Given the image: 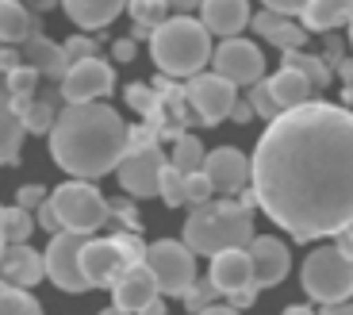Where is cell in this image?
<instances>
[{
	"instance_id": "6da1fadb",
	"label": "cell",
	"mask_w": 353,
	"mask_h": 315,
	"mask_svg": "<svg viewBox=\"0 0 353 315\" xmlns=\"http://www.w3.org/2000/svg\"><path fill=\"white\" fill-rule=\"evenodd\" d=\"M254 204L296 242L327 238L353 219V112L307 100L281 112L250 158Z\"/></svg>"
},
{
	"instance_id": "7a4b0ae2",
	"label": "cell",
	"mask_w": 353,
	"mask_h": 315,
	"mask_svg": "<svg viewBox=\"0 0 353 315\" xmlns=\"http://www.w3.org/2000/svg\"><path fill=\"white\" fill-rule=\"evenodd\" d=\"M131 150V131L112 104H65L50 127V158L77 181L112 173Z\"/></svg>"
},
{
	"instance_id": "3957f363",
	"label": "cell",
	"mask_w": 353,
	"mask_h": 315,
	"mask_svg": "<svg viewBox=\"0 0 353 315\" xmlns=\"http://www.w3.org/2000/svg\"><path fill=\"white\" fill-rule=\"evenodd\" d=\"M254 242V216L250 204L234 200H208L203 208H192L185 223V246L192 254H223V250H246Z\"/></svg>"
},
{
	"instance_id": "277c9868",
	"label": "cell",
	"mask_w": 353,
	"mask_h": 315,
	"mask_svg": "<svg viewBox=\"0 0 353 315\" xmlns=\"http://www.w3.org/2000/svg\"><path fill=\"white\" fill-rule=\"evenodd\" d=\"M150 58L169 77H196L212 61V35L192 16H169L150 35Z\"/></svg>"
},
{
	"instance_id": "5b68a950",
	"label": "cell",
	"mask_w": 353,
	"mask_h": 315,
	"mask_svg": "<svg viewBox=\"0 0 353 315\" xmlns=\"http://www.w3.org/2000/svg\"><path fill=\"white\" fill-rule=\"evenodd\" d=\"M46 204H50L54 219H58V231H73V235H85V238L97 235L108 223V216H112V208H108V200L100 196V189L88 184V181L58 184Z\"/></svg>"
},
{
	"instance_id": "8992f818",
	"label": "cell",
	"mask_w": 353,
	"mask_h": 315,
	"mask_svg": "<svg viewBox=\"0 0 353 315\" xmlns=\"http://www.w3.org/2000/svg\"><path fill=\"white\" fill-rule=\"evenodd\" d=\"M300 285L311 300L319 304H342V300H353V262L342 258L334 246H323L315 254H307L300 269Z\"/></svg>"
},
{
	"instance_id": "52a82bcc",
	"label": "cell",
	"mask_w": 353,
	"mask_h": 315,
	"mask_svg": "<svg viewBox=\"0 0 353 315\" xmlns=\"http://www.w3.org/2000/svg\"><path fill=\"white\" fill-rule=\"evenodd\" d=\"M146 269H150L158 296H185L196 285V254L176 238H158L154 246H146Z\"/></svg>"
},
{
	"instance_id": "ba28073f",
	"label": "cell",
	"mask_w": 353,
	"mask_h": 315,
	"mask_svg": "<svg viewBox=\"0 0 353 315\" xmlns=\"http://www.w3.org/2000/svg\"><path fill=\"white\" fill-rule=\"evenodd\" d=\"M212 66L215 73H219L223 81H230V85H257L265 73V54L257 43H250V39H223L219 46L212 50Z\"/></svg>"
},
{
	"instance_id": "9c48e42d",
	"label": "cell",
	"mask_w": 353,
	"mask_h": 315,
	"mask_svg": "<svg viewBox=\"0 0 353 315\" xmlns=\"http://www.w3.org/2000/svg\"><path fill=\"white\" fill-rule=\"evenodd\" d=\"M81 250H85V235H73V231L50 235V246L43 250V269L58 289L88 292L85 277H81Z\"/></svg>"
},
{
	"instance_id": "30bf717a",
	"label": "cell",
	"mask_w": 353,
	"mask_h": 315,
	"mask_svg": "<svg viewBox=\"0 0 353 315\" xmlns=\"http://www.w3.org/2000/svg\"><path fill=\"white\" fill-rule=\"evenodd\" d=\"M165 154H161L154 142H146V146H134L123 154V162H119V184H123L127 193L134 196V200H146V196H158V181H161V169H165Z\"/></svg>"
},
{
	"instance_id": "8fae6325",
	"label": "cell",
	"mask_w": 353,
	"mask_h": 315,
	"mask_svg": "<svg viewBox=\"0 0 353 315\" xmlns=\"http://www.w3.org/2000/svg\"><path fill=\"white\" fill-rule=\"evenodd\" d=\"M115 88V73L104 58H85L73 61L62 77V97L65 104H88V100H104Z\"/></svg>"
},
{
	"instance_id": "7c38bea8",
	"label": "cell",
	"mask_w": 353,
	"mask_h": 315,
	"mask_svg": "<svg viewBox=\"0 0 353 315\" xmlns=\"http://www.w3.org/2000/svg\"><path fill=\"white\" fill-rule=\"evenodd\" d=\"M185 97L203 123H223L230 115V108H234V100H239V88L230 81H223L219 73H196V77H188Z\"/></svg>"
},
{
	"instance_id": "4fadbf2b",
	"label": "cell",
	"mask_w": 353,
	"mask_h": 315,
	"mask_svg": "<svg viewBox=\"0 0 353 315\" xmlns=\"http://www.w3.org/2000/svg\"><path fill=\"white\" fill-rule=\"evenodd\" d=\"M131 269L119 246L112 238H85V250H81V277H85L88 289H112L115 280Z\"/></svg>"
},
{
	"instance_id": "5bb4252c",
	"label": "cell",
	"mask_w": 353,
	"mask_h": 315,
	"mask_svg": "<svg viewBox=\"0 0 353 315\" xmlns=\"http://www.w3.org/2000/svg\"><path fill=\"white\" fill-rule=\"evenodd\" d=\"M250 254V269H254V285L257 289H269V285H281L292 269V254L288 246L273 235H254V242L246 246Z\"/></svg>"
},
{
	"instance_id": "9a60e30c",
	"label": "cell",
	"mask_w": 353,
	"mask_h": 315,
	"mask_svg": "<svg viewBox=\"0 0 353 315\" xmlns=\"http://www.w3.org/2000/svg\"><path fill=\"white\" fill-rule=\"evenodd\" d=\"M200 173L212 181L215 193H239L242 184L250 181V158L234 146H219L212 154H203Z\"/></svg>"
},
{
	"instance_id": "2e32d148",
	"label": "cell",
	"mask_w": 353,
	"mask_h": 315,
	"mask_svg": "<svg viewBox=\"0 0 353 315\" xmlns=\"http://www.w3.org/2000/svg\"><path fill=\"white\" fill-rule=\"evenodd\" d=\"M212 289L219 296H242L246 289H254V269H250V254L246 250H223V254L212 258Z\"/></svg>"
},
{
	"instance_id": "e0dca14e",
	"label": "cell",
	"mask_w": 353,
	"mask_h": 315,
	"mask_svg": "<svg viewBox=\"0 0 353 315\" xmlns=\"http://www.w3.org/2000/svg\"><path fill=\"white\" fill-rule=\"evenodd\" d=\"M43 277H46L43 254H35L31 242L4 246V250H0V280H4V285H12V289H35Z\"/></svg>"
},
{
	"instance_id": "ac0fdd59",
	"label": "cell",
	"mask_w": 353,
	"mask_h": 315,
	"mask_svg": "<svg viewBox=\"0 0 353 315\" xmlns=\"http://www.w3.org/2000/svg\"><path fill=\"white\" fill-rule=\"evenodd\" d=\"M200 23L208 35L239 39L250 23V0H200Z\"/></svg>"
},
{
	"instance_id": "d6986e66",
	"label": "cell",
	"mask_w": 353,
	"mask_h": 315,
	"mask_svg": "<svg viewBox=\"0 0 353 315\" xmlns=\"http://www.w3.org/2000/svg\"><path fill=\"white\" fill-rule=\"evenodd\" d=\"M154 296H158V285H154L146 265H131V269L112 285V307H119V312H127V315L131 312L139 315Z\"/></svg>"
},
{
	"instance_id": "ffe728a7",
	"label": "cell",
	"mask_w": 353,
	"mask_h": 315,
	"mask_svg": "<svg viewBox=\"0 0 353 315\" xmlns=\"http://www.w3.org/2000/svg\"><path fill=\"white\" fill-rule=\"evenodd\" d=\"M19 46H23V66H31L39 77H46V81H62V77H65L70 61H65L62 46L54 43V39H46V35H39V31H31V35H27Z\"/></svg>"
},
{
	"instance_id": "44dd1931",
	"label": "cell",
	"mask_w": 353,
	"mask_h": 315,
	"mask_svg": "<svg viewBox=\"0 0 353 315\" xmlns=\"http://www.w3.org/2000/svg\"><path fill=\"white\" fill-rule=\"evenodd\" d=\"M23 123H19V112H16V100L12 93L4 88L0 81V166H16L19 162V146H23Z\"/></svg>"
},
{
	"instance_id": "7402d4cb",
	"label": "cell",
	"mask_w": 353,
	"mask_h": 315,
	"mask_svg": "<svg viewBox=\"0 0 353 315\" xmlns=\"http://www.w3.org/2000/svg\"><path fill=\"white\" fill-rule=\"evenodd\" d=\"M62 8L77 27L100 31V27H108L119 12L127 8V0H62Z\"/></svg>"
},
{
	"instance_id": "603a6c76",
	"label": "cell",
	"mask_w": 353,
	"mask_h": 315,
	"mask_svg": "<svg viewBox=\"0 0 353 315\" xmlns=\"http://www.w3.org/2000/svg\"><path fill=\"white\" fill-rule=\"evenodd\" d=\"M269 93H273L276 108H281V112H288V108L307 104L315 88H311V81L303 77V73H296V70H288V66H281V70L269 77Z\"/></svg>"
},
{
	"instance_id": "cb8c5ba5",
	"label": "cell",
	"mask_w": 353,
	"mask_h": 315,
	"mask_svg": "<svg viewBox=\"0 0 353 315\" xmlns=\"http://www.w3.org/2000/svg\"><path fill=\"white\" fill-rule=\"evenodd\" d=\"M300 16L307 31H334L353 19V0H307Z\"/></svg>"
},
{
	"instance_id": "d4e9b609",
	"label": "cell",
	"mask_w": 353,
	"mask_h": 315,
	"mask_svg": "<svg viewBox=\"0 0 353 315\" xmlns=\"http://www.w3.org/2000/svg\"><path fill=\"white\" fill-rule=\"evenodd\" d=\"M35 16L19 0H0V43H23L35 31Z\"/></svg>"
},
{
	"instance_id": "484cf974",
	"label": "cell",
	"mask_w": 353,
	"mask_h": 315,
	"mask_svg": "<svg viewBox=\"0 0 353 315\" xmlns=\"http://www.w3.org/2000/svg\"><path fill=\"white\" fill-rule=\"evenodd\" d=\"M16 112H19L23 131H31V135H50L54 120H58L54 100H16Z\"/></svg>"
},
{
	"instance_id": "4316f807",
	"label": "cell",
	"mask_w": 353,
	"mask_h": 315,
	"mask_svg": "<svg viewBox=\"0 0 353 315\" xmlns=\"http://www.w3.org/2000/svg\"><path fill=\"white\" fill-rule=\"evenodd\" d=\"M284 66L296 73H303V77L311 81V88H327L330 85V66L323 58H315V54H303V50H288L284 54Z\"/></svg>"
},
{
	"instance_id": "83f0119b",
	"label": "cell",
	"mask_w": 353,
	"mask_h": 315,
	"mask_svg": "<svg viewBox=\"0 0 353 315\" xmlns=\"http://www.w3.org/2000/svg\"><path fill=\"white\" fill-rule=\"evenodd\" d=\"M169 166L176 169V173H200V166H203V142L196 139V135H181L176 139V146H173V162Z\"/></svg>"
},
{
	"instance_id": "f1b7e54d",
	"label": "cell",
	"mask_w": 353,
	"mask_h": 315,
	"mask_svg": "<svg viewBox=\"0 0 353 315\" xmlns=\"http://www.w3.org/2000/svg\"><path fill=\"white\" fill-rule=\"evenodd\" d=\"M35 227V211L23 208H4V246H23Z\"/></svg>"
},
{
	"instance_id": "f546056e",
	"label": "cell",
	"mask_w": 353,
	"mask_h": 315,
	"mask_svg": "<svg viewBox=\"0 0 353 315\" xmlns=\"http://www.w3.org/2000/svg\"><path fill=\"white\" fill-rule=\"evenodd\" d=\"M0 315H43V304L27 289H12L0 280Z\"/></svg>"
},
{
	"instance_id": "4dcf8cb0",
	"label": "cell",
	"mask_w": 353,
	"mask_h": 315,
	"mask_svg": "<svg viewBox=\"0 0 353 315\" xmlns=\"http://www.w3.org/2000/svg\"><path fill=\"white\" fill-rule=\"evenodd\" d=\"M158 196L165 200V208H181V204H185V173H176L173 166H165V169H161Z\"/></svg>"
},
{
	"instance_id": "1f68e13d",
	"label": "cell",
	"mask_w": 353,
	"mask_h": 315,
	"mask_svg": "<svg viewBox=\"0 0 353 315\" xmlns=\"http://www.w3.org/2000/svg\"><path fill=\"white\" fill-rule=\"evenodd\" d=\"M265 43L281 46L284 54H288V50H303V43H307V31H303V27H296V23H288V19H281V23L273 27V35L265 39Z\"/></svg>"
},
{
	"instance_id": "d6a6232c",
	"label": "cell",
	"mask_w": 353,
	"mask_h": 315,
	"mask_svg": "<svg viewBox=\"0 0 353 315\" xmlns=\"http://www.w3.org/2000/svg\"><path fill=\"white\" fill-rule=\"evenodd\" d=\"M35 85H39V73L31 70V66H16V70L4 77V88L12 93V100H27L35 93Z\"/></svg>"
},
{
	"instance_id": "836d02e7",
	"label": "cell",
	"mask_w": 353,
	"mask_h": 315,
	"mask_svg": "<svg viewBox=\"0 0 353 315\" xmlns=\"http://www.w3.org/2000/svg\"><path fill=\"white\" fill-rule=\"evenodd\" d=\"M250 108H254V115H265V120L273 123L276 115H281V108H276L273 93H269V81H257V85H250Z\"/></svg>"
},
{
	"instance_id": "e575fe53",
	"label": "cell",
	"mask_w": 353,
	"mask_h": 315,
	"mask_svg": "<svg viewBox=\"0 0 353 315\" xmlns=\"http://www.w3.org/2000/svg\"><path fill=\"white\" fill-rule=\"evenodd\" d=\"M131 8H134V19H139V27H161V23H165V0H134V4H131Z\"/></svg>"
},
{
	"instance_id": "d590c367",
	"label": "cell",
	"mask_w": 353,
	"mask_h": 315,
	"mask_svg": "<svg viewBox=\"0 0 353 315\" xmlns=\"http://www.w3.org/2000/svg\"><path fill=\"white\" fill-rule=\"evenodd\" d=\"M212 196H215V189H212V181H208L203 173H188V177H185V204L203 208Z\"/></svg>"
},
{
	"instance_id": "8d00e7d4",
	"label": "cell",
	"mask_w": 353,
	"mask_h": 315,
	"mask_svg": "<svg viewBox=\"0 0 353 315\" xmlns=\"http://www.w3.org/2000/svg\"><path fill=\"white\" fill-rule=\"evenodd\" d=\"M46 200H50V193H46L43 184H23L16 193V208H23V211H39Z\"/></svg>"
},
{
	"instance_id": "74e56055",
	"label": "cell",
	"mask_w": 353,
	"mask_h": 315,
	"mask_svg": "<svg viewBox=\"0 0 353 315\" xmlns=\"http://www.w3.org/2000/svg\"><path fill=\"white\" fill-rule=\"evenodd\" d=\"M215 296H219V292L212 289V280H200V285H192V289H188L181 300H185V304L192 307V312H203V307H212V300H215Z\"/></svg>"
},
{
	"instance_id": "f35d334b",
	"label": "cell",
	"mask_w": 353,
	"mask_h": 315,
	"mask_svg": "<svg viewBox=\"0 0 353 315\" xmlns=\"http://www.w3.org/2000/svg\"><path fill=\"white\" fill-rule=\"evenodd\" d=\"M112 242L119 246V254H123L131 265H142V262H146V246L139 242V235H115Z\"/></svg>"
},
{
	"instance_id": "ab89813d",
	"label": "cell",
	"mask_w": 353,
	"mask_h": 315,
	"mask_svg": "<svg viewBox=\"0 0 353 315\" xmlns=\"http://www.w3.org/2000/svg\"><path fill=\"white\" fill-rule=\"evenodd\" d=\"M62 54H65V61H85V58H97V43H88L85 35H77V39H70V43L62 46Z\"/></svg>"
},
{
	"instance_id": "60d3db41",
	"label": "cell",
	"mask_w": 353,
	"mask_h": 315,
	"mask_svg": "<svg viewBox=\"0 0 353 315\" xmlns=\"http://www.w3.org/2000/svg\"><path fill=\"white\" fill-rule=\"evenodd\" d=\"M261 4H265L269 12H276V16H284V19H288V16H300V12L307 8V0H261Z\"/></svg>"
},
{
	"instance_id": "b9f144b4",
	"label": "cell",
	"mask_w": 353,
	"mask_h": 315,
	"mask_svg": "<svg viewBox=\"0 0 353 315\" xmlns=\"http://www.w3.org/2000/svg\"><path fill=\"white\" fill-rule=\"evenodd\" d=\"M281 19H284V16H276V12H261V16H254L250 23H254V31H257L261 39H269V35H273V27L281 23Z\"/></svg>"
},
{
	"instance_id": "7bdbcfd3",
	"label": "cell",
	"mask_w": 353,
	"mask_h": 315,
	"mask_svg": "<svg viewBox=\"0 0 353 315\" xmlns=\"http://www.w3.org/2000/svg\"><path fill=\"white\" fill-rule=\"evenodd\" d=\"M134 54H139L134 39H115V43H112V58H115V61H131Z\"/></svg>"
},
{
	"instance_id": "ee69618b",
	"label": "cell",
	"mask_w": 353,
	"mask_h": 315,
	"mask_svg": "<svg viewBox=\"0 0 353 315\" xmlns=\"http://www.w3.org/2000/svg\"><path fill=\"white\" fill-rule=\"evenodd\" d=\"M35 227H39V231H50V235H58V219H54L50 204H43V208L35 211Z\"/></svg>"
},
{
	"instance_id": "f6af8a7d",
	"label": "cell",
	"mask_w": 353,
	"mask_h": 315,
	"mask_svg": "<svg viewBox=\"0 0 353 315\" xmlns=\"http://www.w3.org/2000/svg\"><path fill=\"white\" fill-rule=\"evenodd\" d=\"M127 100H131L139 112H146V108H150V93H146L142 85H131V88H127Z\"/></svg>"
},
{
	"instance_id": "bcb514c9",
	"label": "cell",
	"mask_w": 353,
	"mask_h": 315,
	"mask_svg": "<svg viewBox=\"0 0 353 315\" xmlns=\"http://www.w3.org/2000/svg\"><path fill=\"white\" fill-rule=\"evenodd\" d=\"M230 120H234V123H250V120H254V108H250V100H234V108H230Z\"/></svg>"
},
{
	"instance_id": "7dc6e473",
	"label": "cell",
	"mask_w": 353,
	"mask_h": 315,
	"mask_svg": "<svg viewBox=\"0 0 353 315\" xmlns=\"http://www.w3.org/2000/svg\"><path fill=\"white\" fill-rule=\"evenodd\" d=\"M319 315H353V300H342V304H327Z\"/></svg>"
},
{
	"instance_id": "c3c4849f",
	"label": "cell",
	"mask_w": 353,
	"mask_h": 315,
	"mask_svg": "<svg viewBox=\"0 0 353 315\" xmlns=\"http://www.w3.org/2000/svg\"><path fill=\"white\" fill-rule=\"evenodd\" d=\"M196 315H242V312L230 307V304H212V307H203V312H196Z\"/></svg>"
},
{
	"instance_id": "681fc988",
	"label": "cell",
	"mask_w": 353,
	"mask_h": 315,
	"mask_svg": "<svg viewBox=\"0 0 353 315\" xmlns=\"http://www.w3.org/2000/svg\"><path fill=\"white\" fill-rule=\"evenodd\" d=\"M139 315H165V304H161V296H154V300H150L146 307H142Z\"/></svg>"
},
{
	"instance_id": "f907efd6",
	"label": "cell",
	"mask_w": 353,
	"mask_h": 315,
	"mask_svg": "<svg viewBox=\"0 0 353 315\" xmlns=\"http://www.w3.org/2000/svg\"><path fill=\"white\" fill-rule=\"evenodd\" d=\"M165 8H176V12H188V8H200V0H165Z\"/></svg>"
},
{
	"instance_id": "816d5d0a",
	"label": "cell",
	"mask_w": 353,
	"mask_h": 315,
	"mask_svg": "<svg viewBox=\"0 0 353 315\" xmlns=\"http://www.w3.org/2000/svg\"><path fill=\"white\" fill-rule=\"evenodd\" d=\"M281 315H315V312H311V307H303V304H292V307H284Z\"/></svg>"
},
{
	"instance_id": "f5cc1de1",
	"label": "cell",
	"mask_w": 353,
	"mask_h": 315,
	"mask_svg": "<svg viewBox=\"0 0 353 315\" xmlns=\"http://www.w3.org/2000/svg\"><path fill=\"white\" fill-rule=\"evenodd\" d=\"M342 77L353 85V61H342Z\"/></svg>"
},
{
	"instance_id": "db71d44e",
	"label": "cell",
	"mask_w": 353,
	"mask_h": 315,
	"mask_svg": "<svg viewBox=\"0 0 353 315\" xmlns=\"http://www.w3.org/2000/svg\"><path fill=\"white\" fill-rule=\"evenodd\" d=\"M35 8H50V4H58V0H31Z\"/></svg>"
},
{
	"instance_id": "11a10c76",
	"label": "cell",
	"mask_w": 353,
	"mask_h": 315,
	"mask_svg": "<svg viewBox=\"0 0 353 315\" xmlns=\"http://www.w3.org/2000/svg\"><path fill=\"white\" fill-rule=\"evenodd\" d=\"M0 250H4V208H0Z\"/></svg>"
},
{
	"instance_id": "9f6ffc18",
	"label": "cell",
	"mask_w": 353,
	"mask_h": 315,
	"mask_svg": "<svg viewBox=\"0 0 353 315\" xmlns=\"http://www.w3.org/2000/svg\"><path fill=\"white\" fill-rule=\"evenodd\" d=\"M345 104H350V112H353V85H345Z\"/></svg>"
},
{
	"instance_id": "6f0895ef",
	"label": "cell",
	"mask_w": 353,
	"mask_h": 315,
	"mask_svg": "<svg viewBox=\"0 0 353 315\" xmlns=\"http://www.w3.org/2000/svg\"><path fill=\"white\" fill-rule=\"evenodd\" d=\"M100 315H127V312H119V307H104Z\"/></svg>"
},
{
	"instance_id": "680465c9",
	"label": "cell",
	"mask_w": 353,
	"mask_h": 315,
	"mask_svg": "<svg viewBox=\"0 0 353 315\" xmlns=\"http://www.w3.org/2000/svg\"><path fill=\"white\" fill-rule=\"evenodd\" d=\"M342 235H345V238H350V242H353V219H350V227H345Z\"/></svg>"
},
{
	"instance_id": "91938a15",
	"label": "cell",
	"mask_w": 353,
	"mask_h": 315,
	"mask_svg": "<svg viewBox=\"0 0 353 315\" xmlns=\"http://www.w3.org/2000/svg\"><path fill=\"white\" fill-rule=\"evenodd\" d=\"M350 46H353V19H350Z\"/></svg>"
}]
</instances>
